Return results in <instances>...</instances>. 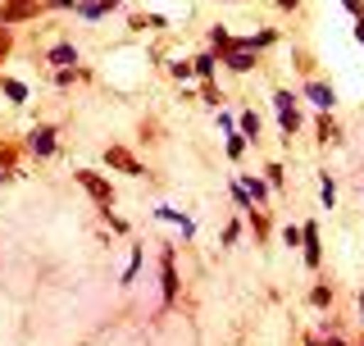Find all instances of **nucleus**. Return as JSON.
Here are the masks:
<instances>
[{
	"instance_id": "9b49d317",
	"label": "nucleus",
	"mask_w": 364,
	"mask_h": 346,
	"mask_svg": "<svg viewBox=\"0 0 364 346\" xmlns=\"http://www.w3.org/2000/svg\"><path fill=\"white\" fill-rule=\"evenodd\" d=\"M196 73H200V78L214 73V55H200V60H196Z\"/></svg>"
},
{
	"instance_id": "ddd939ff",
	"label": "nucleus",
	"mask_w": 364,
	"mask_h": 346,
	"mask_svg": "<svg viewBox=\"0 0 364 346\" xmlns=\"http://www.w3.org/2000/svg\"><path fill=\"white\" fill-rule=\"evenodd\" d=\"M50 60H55V64H68V60H77V55H73V51H68V46H60V51H55V55H50Z\"/></svg>"
},
{
	"instance_id": "6e6552de",
	"label": "nucleus",
	"mask_w": 364,
	"mask_h": 346,
	"mask_svg": "<svg viewBox=\"0 0 364 346\" xmlns=\"http://www.w3.org/2000/svg\"><path fill=\"white\" fill-rule=\"evenodd\" d=\"M318 196H323V205H328V210L337 205V187H333V178H323V187H318Z\"/></svg>"
},
{
	"instance_id": "7ed1b4c3",
	"label": "nucleus",
	"mask_w": 364,
	"mask_h": 346,
	"mask_svg": "<svg viewBox=\"0 0 364 346\" xmlns=\"http://www.w3.org/2000/svg\"><path fill=\"white\" fill-rule=\"evenodd\" d=\"M305 96H310V105H318V110H333L337 105V91L328 87V83H310V87H305Z\"/></svg>"
},
{
	"instance_id": "0eeeda50",
	"label": "nucleus",
	"mask_w": 364,
	"mask_h": 346,
	"mask_svg": "<svg viewBox=\"0 0 364 346\" xmlns=\"http://www.w3.org/2000/svg\"><path fill=\"white\" fill-rule=\"evenodd\" d=\"M242 187H246V196H255V201H264V196H269V192H264V182H259V178H246Z\"/></svg>"
},
{
	"instance_id": "f8f14e48",
	"label": "nucleus",
	"mask_w": 364,
	"mask_h": 346,
	"mask_svg": "<svg viewBox=\"0 0 364 346\" xmlns=\"http://www.w3.org/2000/svg\"><path fill=\"white\" fill-rule=\"evenodd\" d=\"M242 151H246V137L232 132V137H228V155H242Z\"/></svg>"
},
{
	"instance_id": "4468645a",
	"label": "nucleus",
	"mask_w": 364,
	"mask_h": 346,
	"mask_svg": "<svg viewBox=\"0 0 364 346\" xmlns=\"http://www.w3.org/2000/svg\"><path fill=\"white\" fill-rule=\"evenodd\" d=\"M355 41H360V46H364V14H360V19H355Z\"/></svg>"
},
{
	"instance_id": "20e7f679",
	"label": "nucleus",
	"mask_w": 364,
	"mask_h": 346,
	"mask_svg": "<svg viewBox=\"0 0 364 346\" xmlns=\"http://www.w3.org/2000/svg\"><path fill=\"white\" fill-rule=\"evenodd\" d=\"M228 68H237V73H246V68H255V55H250L246 46H237V51L228 55Z\"/></svg>"
},
{
	"instance_id": "f3484780",
	"label": "nucleus",
	"mask_w": 364,
	"mask_h": 346,
	"mask_svg": "<svg viewBox=\"0 0 364 346\" xmlns=\"http://www.w3.org/2000/svg\"><path fill=\"white\" fill-rule=\"evenodd\" d=\"M360 196H364V182H360Z\"/></svg>"
},
{
	"instance_id": "9d476101",
	"label": "nucleus",
	"mask_w": 364,
	"mask_h": 346,
	"mask_svg": "<svg viewBox=\"0 0 364 346\" xmlns=\"http://www.w3.org/2000/svg\"><path fill=\"white\" fill-rule=\"evenodd\" d=\"M310 301H314V305H333V287H314Z\"/></svg>"
},
{
	"instance_id": "1a4fd4ad",
	"label": "nucleus",
	"mask_w": 364,
	"mask_h": 346,
	"mask_svg": "<svg viewBox=\"0 0 364 346\" xmlns=\"http://www.w3.org/2000/svg\"><path fill=\"white\" fill-rule=\"evenodd\" d=\"M242 132L250 137V142H255V137H259V119H255V114H242Z\"/></svg>"
},
{
	"instance_id": "dca6fc26",
	"label": "nucleus",
	"mask_w": 364,
	"mask_h": 346,
	"mask_svg": "<svg viewBox=\"0 0 364 346\" xmlns=\"http://www.w3.org/2000/svg\"><path fill=\"white\" fill-rule=\"evenodd\" d=\"M360 324H364V292H360Z\"/></svg>"
},
{
	"instance_id": "f257e3e1",
	"label": "nucleus",
	"mask_w": 364,
	"mask_h": 346,
	"mask_svg": "<svg viewBox=\"0 0 364 346\" xmlns=\"http://www.w3.org/2000/svg\"><path fill=\"white\" fill-rule=\"evenodd\" d=\"M273 110H278V123H282V132H296L301 128V114H296V100L287 96V91H278V96H273Z\"/></svg>"
},
{
	"instance_id": "f03ea898",
	"label": "nucleus",
	"mask_w": 364,
	"mask_h": 346,
	"mask_svg": "<svg viewBox=\"0 0 364 346\" xmlns=\"http://www.w3.org/2000/svg\"><path fill=\"white\" fill-rule=\"evenodd\" d=\"M301 241H305V264H310V269H318V260H323V251H318V228L305 224V228H301Z\"/></svg>"
},
{
	"instance_id": "2eb2a0df",
	"label": "nucleus",
	"mask_w": 364,
	"mask_h": 346,
	"mask_svg": "<svg viewBox=\"0 0 364 346\" xmlns=\"http://www.w3.org/2000/svg\"><path fill=\"white\" fill-rule=\"evenodd\" d=\"M323 346H346V337H337V332H333V337H328Z\"/></svg>"
},
{
	"instance_id": "39448f33",
	"label": "nucleus",
	"mask_w": 364,
	"mask_h": 346,
	"mask_svg": "<svg viewBox=\"0 0 364 346\" xmlns=\"http://www.w3.org/2000/svg\"><path fill=\"white\" fill-rule=\"evenodd\" d=\"M32 151H37V155H50L55 151V132L50 128H37V132H32Z\"/></svg>"
},
{
	"instance_id": "423d86ee",
	"label": "nucleus",
	"mask_w": 364,
	"mask_h": 346,
	"mask_svg": "<svg viewBox=\"0 0 364 346\" xmlns=\"http://www.w3.org/2000/svg\"><path fill=\"white\" fill-rule=\"evenodd\" d=\"M77 178L87 182V192H91V196H100V201L109 205V187H105V182H100V178H91V173H77Z\"/></svg>"
}]
</instances>
